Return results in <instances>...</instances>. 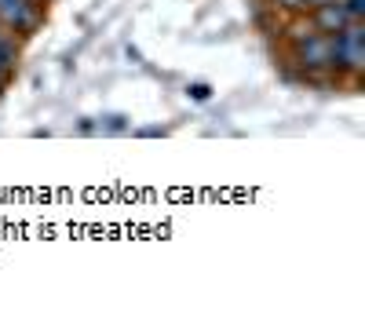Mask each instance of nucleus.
Here are the masks:
<instances>
[{"mask_svg":"<svg viewBox=\"0 0 365 321\" xmlns=\"http://www.w3.org/2000/svg\"><path fill=\"white\" fill-rule=\"evenodd\" d=\"M332 37V73L358 80L365 73V22H347Z\"/></svg>","mask_w":365,"mask_h":321,"instance_id":"nucleus-1","label":"nucleus"},{"mask_svg":"<svg viewBox=\"0 0 365 321\" xmlns=\"http://www.w3.org/2000/svg\"><path fill=\"white\" fill-rule=\"evenodd\" d=\"M289 58L307 73V77H322V73H332V37L329 33H318V29H311V33H303L292 41L289 48Z\"/></svg>","mask_w":365,"mask_h":321,"instance_id":"nucleus-2","label":"nucleus"},{"mask_svg":"<svg viewBox=\"0 0 365 321\" xmlns=\"http://www.w3.org/2000/svg\"><path fill=\"white\" fill-rule=\"evenodd\" d=\"M44 8L41 0H0V26L11 37H34L44 26Z\"/></svg>","mask_w":365,"mask_h":321,"instance_id":"nucleus-3","label":"nucleus"},{"mask_svg":"<svg viewBox=\"0 0 365 321\" xmlns=\"http://www.w3.org/2000/svg\"><path fill=\"white\" fill-rule=\"evenodd\" d=\"M307 22L318 29V33H336L347 22H354L344 8V0H329V4H318L314 11H307Z\"/></svg>","mask_w":365,"mask_h":321,"instance_id":"nucleus-4","label":"nucleus"},{"mask_svg":"<svg viewBox=\"0 0 365 321\" xmlns=\"http://www.w3.org/2000/svg\"><path fill=\"white\" fill-rule=\"evenodd\" d=\"M15 66H19V44H15V37L8 33V29L0 26V84L11 80Z\"/></svg>","mask_w":365,"mask_h":321,"instance_id":"nucleus-5","label":"nucleus"},{"mask_svg":"<svg viewBox=\"0 0 365 321\" xmlns=\"http://www.w3.org/2000/svg\"><path fill=\"white\" fill-rule=\"evenodd\" d=\"M344 8L354 22H365V0H344Z\"/></svg>","mask_w":365,"mask_h":321,"instance_id":"nucleus-6","label":"nucleus"},{"mask_svg":"<svg viewBox=\"0 0 365 321\" xmlns=\"http://www.w3.org/2000/svg\"><path fill=\"white\" fill-rule=\"evenodd\" d=\"M187 92H190V99H197V102H205V99L212 95V88H208V84H201V80H194V84L187 88Z\"/></svg>","mask_w":365,"mask_h":321,"instance_id":"nucleus-7","label":"nucleus"},{"mask_svg":"<svg viewBox=\"0 0 365 321\" xmlns=\"http://www.w3.org/2000/svg\"><path fill=\"white\" fill-rule=\"evenodd\" d=\"M278 8H282V11H289V15H303L299 0H278Z\"/></svg>","mask_w":365,"mask_h":321,"instance_id":"nucleus-8","label":"nucleus"},{"mask_svg":"<svg viewBox=\"0 0 365 321\" xmlns=\"http://www.w3.org/2000/svg\"><path fill=\"white\" fill-rule=\"evenodd\" d=\"M41 4H51V0H41Z\"/></svg>","mask_w":365,"mask_h":321,"instance_id":"nucleus-9","label":"nucleus"},{"mask_svg":"<svg viewBox=\"0 0 365 321\" xmlns=\"http://www.w3.org/2000/svg\"><path fill=\"white\" fill-rule=\"evenodd\" d=\"M0 88H4V84H0Z\"/></svg>","mask_w":365,"mask_h":321,"instance_id":"nucleus-10","label":"nucleus"}]
</instances>
